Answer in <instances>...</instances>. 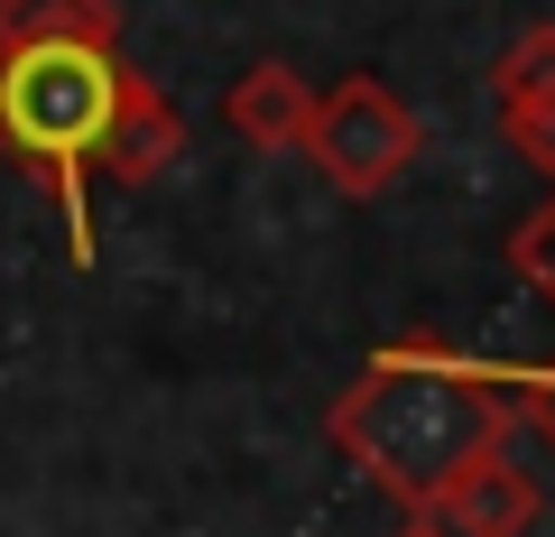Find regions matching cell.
Instances as JSON below:
<instances>
[{
    "label": "cell",
    "instance_id": "obj_1",
    "mask_svg": "<svg viewBox=\"0 0 555 537\" xmlns=\"http://www.w3.org/2000/svg\"><path fill=\"white\" fill-rule=\"evenodd\" d=\"M324 436L398 500H436L481 445H509V408H500V371L436 334H398L361 361V380L324 408Z\"/></svg>",
    "mask_w": 555,
    "mask_h": 537
},
{
    "label": "cell",
    "instance_id": "obj_2",
    "mask_svg": "<svg viewBox=\"0 0 555 537\" xmlns=\"http://www.w3.org/2000/svg\"><path fill=\"white\" fill-rule=\"evenodd\" d=\"M139 65L93 38H28L0 47V158L38 177L65 214V259H93V158L102 130L120 120Z\"/></svg>",
    "mask_w": 555,
    "mask_h": 537
},
{
    "label": "cell",
    "instance_id": "obj_3",
    "mask_svg": "<svg viewBox=\"0 0 555 537\" xmlns=\"http://www.w3.org/2000/svg\"><path fill=\"white\" fill-rule=\"evenodd\" d=\"M297 149L315 158V177L334 186L343 204H379L416 158H426V120H416V102L398 93V84L343 75V84L315 93V120H306Z\"/></svg>",
    "mask_w": 555,
    "mask_h": 537
},
{
    "label": "cell",
    "instance_id": "obj_4",
    "mask_svg": "<svg viewBox=\"0 0 555 537\" xmlns=\"http://www.w3.org/2000/svg\"><path fill=\"white\" fill-rule=\"evenodd\" d=\"M491 120H500V140H509L537 177H555V20H528L509 47H500Z\"/></svg>",
    "mask_w": 555,
    "mask_h": 537
},
{
    "label": "cell",
    "instance_id": "obj_5",
    "mask_svg": "<svg viewBox=\"0 0 555 537\" xmlns=\"http://www.w3.org/2000/svg\"><path fill=\"white\" fill-rule=\"evenodd\" d=\"M416 510H436L454 537H528L537 510H546V491H537V473L509 455V445H481V455L463 463L436 500H416Z\"/></svg>",
    "mask_w": 555,
    "mask_h": 537
},
{
    "label": "cell",
    "instance_id": "obj_6",
    "mask_svg": "<svg viewBox=\"0 0 555 537\" xmlns=\"http://www.w3.org/2000/svg\"><path fill=\"white\" fill-rule=\"evenodd\" d=\"M222 120H232V140L259 149V158H287L306 140V120H315V84L297 75L287 56H259L222 84Z\"/></svg>",
    "mask_w": 555,
    "mask_h": 537
},
{
    "label": "cell",
    "instance_id": "obj_7",
    "mask_svg": "<svg viewBox=\"0 0 555 537\" xmlns=\"http://www.w3.org/2000/svg\"><path fill=\"white\" fill-rule=\"evenodd\" d=\"M185 158V112L158 93L149 75H130V93H120V120L102 130V177H120V186H149V177H167V167Z\"/></svg>",
    "mask_w": 555,
    "mask_h": 537
},
{
    "label": "cell",
    "instance_id": "obj_8",
    "mask_svg": "<svg viewBox=\"0 0 555 537\" xmlns=\"http://www.w3.org/2000/svg\"><path fill=\"white\" fill-rule=\"evenodd\" d=\"M28 38L120 47V0H0V47H28Z\"/></svg>",
    "mask_w": 555,
    "mask_h": 537
},
{
    "label": "cell",
    "instance_id": "obj_9",
    "mask_svg": "<svg viewBox=\"0 0 555 537\" xmlns=\"http://www.w3.org/2000/svg\"><path fill=\"white\" fill-rule=\"evenodd\" d=\"M500 371V408H509V436L546 445L555 455V361H491Z\"/></svg>",
    "mask_w": 555,
    "mask_h": 537
},
{
    "label": "cell",
    "instance_id": "obj_10",
    "mask_svg": "<svg viewBox=\"0 0 555 537\" xmlns=\"http://www.w3.org/2000/svg\"><path fill=\"white\" fill-rule=\"evenodd\" d=\"M509 269H518V279H528L546 306H555V195H546V204H537V214L509 232Z\"/></svg>",
    "mask_w": 555,
    "mask_h": 537
},
{
    "label": "cell",
    "instance_id": "obj_11",
    "mask_svg": "<svg viewBox=\"0 0 555 537\" xmlns=\"http://www.w3.org/2000/svg\"><path fill=\"white\" fill-rule=\"evenodd\" d=\"M389 537H454V528H444L436 510H398V528H389Z\"/></svg>",
    "mask_w": 555,
    "mask_h": 537
}]
</instances>
